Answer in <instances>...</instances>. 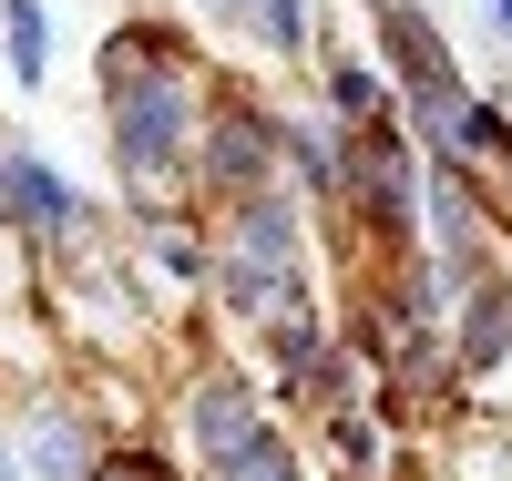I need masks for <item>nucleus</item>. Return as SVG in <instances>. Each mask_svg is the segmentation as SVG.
<instances>
[{"label":"nucleus","instance_id":"obj_9","mask_svg":"<svg viewBox=\"0 0 512 481\" xmlns=\"http://www.w3.org/2000/svg\"><path fill=\"white\" fill-rule=\"evenodd\" d=\"M41 52H52L41 11H31V0H11V62H21V82H41Z\"/></svg>","mask_w":512,"mask_h":481},{"label":"nucleus","instance_id":"obj_13","mask_svg":"<svg viewBox=\"0 0 512 481\" xmlns=\"http://www.w3.org/2000/svg\"><path fill=\"white\" fill-rule=\"evenodd\" d=\"M82 481H175V471H164V461H93Z\"/></svg>","mask_w":512,"mask_h":481},{"label":"nucleus","instance_id":"obj_6","mask_svg":"<svg viewBox=\"0 0 512 481\" xmlns=\"http://www.w3.org/2000/svg\"><path fill=\"white\" fill-rule=\"evenodd\" d=\"M502 348H512V297H482V308H472V328H461V359H472V369H492Z\"/></svg>","mask_w":512,"mask_h":481},{"label":"nucleus","instance_id":"obj_10","mask_svg":"<svg viewBox=\"0 0 512 481\" xmlns=\"http://www.w3.org/2000/svg\"><path fill=\"white\" fill-rule=\"evenodd\" d=\"M226 481H297V461H287L277 441H246V451L226 461Z\"/></svg>","mask_w":512,"mask_h":481},{"label":"nucleus","instance_id":"obj_15","mask_svg":"<svg viewBox=\"0 0 512 481\" xmlns=\"http://www.w3.org/2000/svg\"><path fill=\"white\" fill-rule=\"evenodd\" d=\"M0 481H11V471H0Z\"/></svg>","mask_w":512,"mask_h":481},{"label":"nucleus","instance_id":"obj_2","mask_svg":"<svg viewBox=\"0 0 512 481\" xmlns=\"http://www.w3.org/2000/svg\"><path fill=\"white\" fill-rule=\"evenodd\" d=\"M226 287L246 297V308H277V297L297 287V226H287V205L277 195H256L236 215V256H226Z\"/></svg>","mask_w":512,"mask_h":481},{"label":"nucleus","instance_id":"obj_14","mask_svg":"<svg viewBox=\"0 0 512 481\" xmlns=\"http://www.w3.org/2000/svg\"><path fill=\"white\" fill-rule=\"evenodd\" d=\"M492 21H502V31H512V0H492Z\"/></svg>","mask_w":512,"mask_h":481},{"label":"nucleus","instance_id":"obj_12","mask_svg":"<svg viewBox=\"0 0 512 481\" xmlns=\"http://www.w3.org/2000/svg\"><path fill=\"white\" fill-rule=\"evenodd\" d=\"M338 113H379V82L349 62V72H338Z\"/></svg>","mask_w":512,"mask_h":481},{"label":"nucleus","instance_id":"obj_4","mask_svg":"<svg viewBox=\"0 0 512 481\" xmlns=\"http://www.w3.org/2000/svg\"><path fill=\"white\" fill-rule=\"evenodd\" d=\"M267 154H277V134L256 113H216V134H205V174H216V185H256Z\"/></svg>","mask_w":512,"mask_h":481},{"label":"nucleus","instance_id":"obj_8","mask_svg":"<svg viewBox=\"0 0 512 481\" xmlns=\"http://www.w3.org/2000/svg\"><path fill=\"white\" fill-rule=\"evenodd\" d=\"M31 461H41V471H93V461H82V430H72V420H41V430H31Z\"/></svg>","mask_w":512,"mask_h":481},{"label":"nucleus","instance_id":"obj_5","mask_svg":"<svg viewBox=\"0 0 512 481\" xmlns=\"http://www.w3.org/2000/svg\"><path fill=\"white\" fill-rule=\"evenodd\" d=\"M195 441L216 451V461H236L246 441H267V430H256V400H246V389H226V379H216V389H205V400H195Z\"/></svg>","mask_w":512,"mask_h":481},{"label":"nucleus","instance_id":"obj_7","mask_svg":"<svg viewBox=\"0 0 512 481\" xmlns=\"http://www.w3.org/2000/svg\"><path fill=\"white\" fill-rule=\"evenodd\" d=\"M226 11H246L256 31L277 41V52H297V41H308V11H297V0H226Z\"/></svg>","mask_w":512,"mask_h":481},{"label":"nucleus","instance_id":"obj_1","mask_svg":"<svg viewBox=\"0 0 512 481\" xmlns=\"http://www.w3.org/2000/svg\"><path fill=\"white\" fill-rule=\"evenodd\" d=\"M113 134H123V164L134 174H175V154H185V82L175 72H123L113 82Z\"/></svg>","mask_w":512,"mask_h":481},{"label":"nucleus","instance_id":"obj_11","mask_svg":"<svg viewBox=\"0 0 512 481\" xmlns=\"http://www.w3.org/2000/svg\"><path fill=\"white\" fill-rule=\"evenodd\" d=\"M277 359H287V369H318V328L297 318V308H287V328H277Z\"/></svg>","mask_w":512,"mask_h":481},{"label":"nucleus","instance_id":"obj_3","mask_svg":"<svg viewBox=\"0 0 512 481\" xmlns=\"http://www.w3.org/2000/svg\"><path fill=\"white\" fill-rule=\"evenodd\" d=\"M0 205H11L21 226H41V236H62V226H72L62 174H52V164H31V154H0Z\"/></svg>","mask_w":512,"mask_h":481}]
</instances>
